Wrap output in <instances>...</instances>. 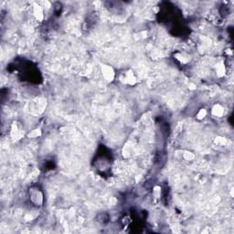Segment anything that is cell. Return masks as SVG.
<instances>
[{"label":"cell","mask_w":234,"mask_h":234,"mask_svg":"<svg viewBox=\"0 0 234 234\" xmlns=\"http://www.w3.org/2000/svg\"><path fill=\"white\" fill-rule=\"evenodd\" d=\"M124 82L125 83L128 84H134L135 82H136V79L134 77V75L133 74V72L129 71V72H126L124 74Z\"/></svg>","instance_id":"obj_3"},{"label":"cell","mask_w":234,"mask_h":234,"mask_svg":"<svg viewBox=\"0 0 234 234\" xmlns=\"http://www.w3.org/2000/svg\"><path fill=\"white\" fill-rule=\"evenodd\" d=\"M206 115H207V111H206V109H201L200 111L198 113L197 117H198L199 119H203L204 117L206 116Z\"/></svg>","instance_id":"obj_5"},{"label":"cell","mask_w":234,"mask_h":234,"mask_svg":"<svg viewBox=\"0 0 234 234\" xmlns=\"http://www.w3.org/2000/svg\"><path fill=\"white\" fill-rule=\"evenodd\" d=\"M30 199L36 206H40L43 202V196L42 193L38 189H35V191H31Z\"/></svg>","instance_id":"obj_2"},{"label":"cell","mask_w":234,"mask_h":234,"mask_svg":"<svg viewBox=\"0 0 234 234\" xmlns=\"http://www.w3.org/2000/svg\"><path fill=\"white\" fill-rule=\"evenodd\" d=\"M223 112H224V110H223L222 106H221V105H218V104L214 105L213 108H212V110H211L212 115L217 117L221 116V115H223Z\"/></svg>","instance_id":"obj_4"},{"label":"cell","mask_w":234,"mask_h":234,"mask_svg":"<svg viewBox=\"0 0 234 234\" xmlns=\"http://www.w3.org/2000/svg\"><path fill=\"white\" fill-rule=\"evenodd\" d=\"M101 71H102V75L104 77V79L107 82H112L115 78V71L112 69V67L108 66V65H103L101 67Z\"/></svg>","instance_id":"obj_1"}]
</instances>
